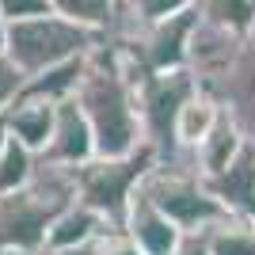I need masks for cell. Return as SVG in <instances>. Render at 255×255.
Wrapping results in <instances>:
<instances>
[{"label": "cell", "mask_w": 255, "mask_h": 255, "mask_svg": "<svg viewBox=\"0 0 255 255\" xmlns=\"http://www.w3.org/2000/svg\"><path fill=\"white\" fill-rule=\"evenodd\" d=\"M0 255H27V252H0Z\"/></svg>", "instance_id": "cell-27"}, {"label": "cell", "mask_w": 255, "mask_h": 255, "mask_svg": "<svg viewBox=\"0 0 255 255\" xmlns=\"http://www.w3.org/2000/svg\"><path fill=\"white\" fill-rule=\"evenodd\" d=\"M244 145H248V137H244V129L236 126L233 118L225 115L221 118V126L213 129L210 137L194 149V164H198V175L202 179H213V175H221L229 164H233L240 152H244Z\"/></svg>", "instance_id": "cell-13"}, {"label": "cell", "mask_w": 255, "mask_h": 255, "mask_svg": "<svg viewBox=\"0 0 255 255\" xmlns=\"http://www.w3.org/2000/svg\"><path fill=\"white\" fill-rule=\"evenodd\" d=\"M202 183L213 191V198L225 206L229 217L255 225V145H252V141H248L244 152H240L221 175L202 179Z\"/></svg>", "instance_id": "cell-9"}, {"label": "cell", "mask_w": 255, "mask_h": 255, "mask_svg": "<svg viewBox=\"0 0 255 255\" xmlns=\"http://www.w3.org/2000/svg\"><path fill=\"white\" fill-rule=\"evenodd\" d=\"M107 229H111V225H107L96 210H88L84 202H73L57 221H53L50 236H46V252H50V248H84V244H96Z\"/></svg>", "instance_id": "cell-14"}, {"label": "cell", "mask_w": 255, "mask_h": 255, "mask_svg": "<svg viewBox=\"0 0 255 255\" xmlns=\"http://www.w3.org/2000/svg\"><path fill=\"white\" fill-rule=\"evenodd\" d=\"M11 141V126H8V111L0 115V152H4V145Z\"/></svg>", "instance_id": "cell-26"}, {"label": "cell", "mask_w": 255, "mask_h": 255, "mask_svg": "<svg viewBox=\"0 0 255 255\" xmlns=\"http://www.w3.org/2000/svg\"><path fill=\"white\" fill-rule=\"evenodd\" d=\"M122 229L137 240V248H141L145 255H175V248H179L183 236H187L179 225L168 217V213L152 202L149 194L141 191V187H137V194H133L129 210H126Z\"/></svg>", "instance_id": "cell-8"}, {"label": "cell", "mask_w": 255, "mask_h": 255, "mask_svg": "<svg viewBox=\"0 0 255 255\" xmlns=\"http://www.w3.org/2000/svg\"><path fill=\"white\" fill-rule=\"evenodd\" d=\"M0 15L8 23H23V19H38V15H53L50 0H0Z\"/></svg>", "instance_id": "cell-21"}, {"label": "cell", "mask_w": 255, "mask_h": 255, "mask_svg": "<svg viewBox=\"0 0 255 255\" xmlns=\"http://www.w3.org/2000/svg\"><path fill=\"white\" fill-rule=\"evenodd\" d=\"M175 255H210V240H206V233H187V236H183V244L175 248Z\"/></svg>", "instance_id": "cell-23"}, {"label": "cell", "mask_w": 255, "mask_h": 255, "mask_svg": "<svg viewBox=\"0 0 255 255\" xmlns=\"http://www.w3.org/2000/svg\"><path fill=\"white\" fill-rule=\"evenodd\" d=\"M38 160L53 164V168H69V171H76V168H84V164L96 160V133H92V122H88L84 107L76 103V96L57 103L53 137Z\"/></svg>", "instance_id": "cell-7"}, {"label": "cell", "mask_w": 255, "mask_h": 255, "mask_svg": "<svg viewBox=\"0 0 255 255\" xmlns=\"http://www.w3.org/2000/svg\"><path fill=\"white\" fill-rule=\"evenodd\" d=\"M50 4L57 15L76 19L84 27H96V31H107V34H111V27L118 19V8H122V0H50Z\"/></svg>", "instance_id": "cell-19"}, {"label": "cell", "mask_w": 255, "mask_h": 255, "mask_svg": "<svg viewBox=\"0 0 255 255\" xmlns=\"http://www.w3.org/2000/svg\"><path fill=\"white\" fill-rule=\"evenodd\" d=\"M221 118H225L221 99L213 96V92H206V88H198L183 103L179 118H175V145H179V152H194L213 129L221 126Z\"/></svg>", "instance_id": "cell-10"}, {"label": "cell", "mask_w": 255, "mask_h": 255, "mask_svg": "<svg viewBox=\"0 0 255 255\" xmlns=\"http://www.w3.org/2000/svg\"><path fill=\"white\" fill-rule=\"evenodd\" d=\"M42 255H99V252H96V244H84V248H50Z\"/></svg>", "instance_id": "cell-24"}, {"label": "cell", "mask_w": 255, "mask_h": 255, "mask_svg": "<svg viewBox=\"0 0 255 255\" xmlns=\"http://www.w3.org/2000/svg\"><path fill=\"white\" fill-rule=\"evenodd\" d=\"M206 92L221 99L225 115L244 129V137L255 145V34H248L240 53L233 57V65L225 69L213 84H206Z\"/></svg>", "instance_id": "cell-6"}, {"label": "cell", "mask_w": 255, "mask_h": 255, "mask_svg": "<svg viewBox=\"0 0 255 255\" xmlns=\"http://www.w3.org/2000/svg\"><path fill=\"white\" fill-rule=\"evenodd\" d=\"M141 191L149 194L183 233H206V229H213L217 221L229 217L225 206L213 198V191L202 183V175L194 168H168V164H156V168L145 175Z\"/></svg>", "instance_id": "cell-5"}, {"label": "cell", "mask_w": 255, "mask_h": 255, "mask_svg": "<svg viewBox=\"0 0 255 255\" xmlns=\"http://www.w3.org/2000/svg\"><path fill=\"white\" fill-rule=\"evenodd\" d=\"M76 103L84 107L88 122H92L96 156L118 160V156H133L137 149H145V122H141V107H137V80L129 76L118 46L111 42V34L88 57L80 88H76Z\"/></svg>", "instance_id": "cell-1"}, {"label": "cell", "mask_w": 255, "mask_h": 255, "mask_svg": "<svg viewBox=\"0 0 255 255\" xmlns=\"http://www.w3.org/2000/svg\"><path fill=\"white\" fill-rule=\"evenodd\" d=\"M96 252L99 255H145L126 229H107V233L96 240Z\"/></svg>", "instance_id": "cell-22"}, {"label": "cell", "mask_w": 255, "mask_h": 255, "mask_svg": "<svg viewBox=\"0 0 255 255\" xmlns=\"http://www.w3.org/2000/svg\"><path fill=\"white\" fill-rule=\"evenodd\" d=\"M23 84H27V73L4 53V57H0V115L11 111V103L23 96Z\"/></svg>", "instance_id": "cell-20"}, {"label": "cell", "mask_w": 255, "mask_h": 255, "mask_svg": "<svg viewBox=\"0 0 255 255\" xmlns=\"http://www.w3.org/2000/svg\"><path fill=\"white\" fill-rule=\"evenodd\" d=\"M210 240V255H255V225L225 217L213 229H206Z\"/></svg>", "instance_id": "cell-18"}, {"label": "cell", "mask_w": 255, "mask_h": 255, "mask_svg": "<svg viewBox=\"0 0 255 255\" xmlns=\"http://www.w3.org/2000/svg\"><path fill=\"white\" fill-rule=\"evenodd\" d=\"M53 122H57V103H46V99H15L8 111L11 137L23 141L38 156L46 152V145L53 137Z\"/></svg>", "instance_id": "cell-11"}, {"label": "cell", "mask_w": 255, "mask_h": 255, "mask_svg": "<svg viewBox=\"0 0 255 255\" xmlns=\"http://www.w3.org/2000/svg\"><path fill=\"white\" fill-rule=\"evenodd\" d=\"M76 202V171L38 164L23 191L0 194V252L42 255L53 221Z\"/></svg>", "instance_id": "cell-2"}, {"label": "cell", "mask_w": 255, "mask_h": 255, "mask_svg": "<svg viewBox=\"0 0 255 255\" xmlns=\"http://www.w3.org/2000/svg\"><path fill=\"white\" fill-rule=\"evenodd\" d=\"M38 152H31L23 141L11 137L0 152V194H11V191H23L27 183L38 175Z\"/></svg>", "instance_id": "cell-16"}, {"label": "cell", "mask_w": 255, "mask_h": 255, "mask_svg": "<svg viewBox=\"0 0 255 255\" xmlns=\"http://www.w3.org/2000/svg\"><path fill=\"white\" fill-rule=\"evenodd\" d=\"M202 0H122L118 19L111 27V38H133L145 27H156L164 19H175L183 11H194Z\"/></svg>", "instance_id": "cell-12"}, {"label": "cell", "mask_w": 255, "mask_h": 255, "mask_svg": "<svg viewBox=\"0 0 255 255\" xmlns=\"http://www.w3.org/2000/svg\"><path fill=\"white\" fill-rule=\"evenodd\" d=\"M103 42H107V31L84 27V23L65 19V15L53 11V15L11 23L8 57L27 76H38L46 69H57V65H69V61H80L88 53H96Z\"/></svg>", "instance_id": "cell-3"}, {"label": "cell", "mask_w": 255, "mask_h": 255, "mask_svg": "<svg viewBox=\"0 0 255 255\" xmlns=\"http://www.w3.org/2000/svg\"><path fill=\"white\" fill-rule=\"evenodd\" d=\"M8 34H11V23L4 19V15H0V57L8 53Z\"/></svg>", "instance_id": "cell-25"}, {"label": "cell", "mask_w": 255, "mask_h": 255, "mask_svg": "<svg viewBox=\"0 0 255 255\" xmlns=\"http://www.w3.org/2000/svg\"><path fill=\"white\" fill-rule=\"evenodd\" d=\"M152 168H156V152L149 145L137 149L133 156H118V160L96 156L92 164L76 168V202L96 210L111 229H122L129 202Z\"/></svg>", "instance_id": "cell-4"}, {"label": "cell", "mask_w": 255, "mask_h": 255, "mask_svg": "<svg viewBox=\"0 0 255 255\" xmlns=\"http://www.w3.org/2000/svg\"><path fill=\"white\" fill-rule=\"evenodd\" d=\"M88 57H92V53H88ZM88 57L69 61V65H57V69H46V73H38V76H27L19 99H46V103H65V99H73L76 88H80V76H84Z\"/></svg>", "instance_id": "cell-15"}, {"label": "cell", "mask_w": 255, "mask_h": 255, "mask_svg": "<svg viewBox=\"0 0 255 255\" xmlns=\"http://www.w3.org/2000/svg\"><path fill=\"white\" fill-rule=\"evenodd\" d=\"M202 19L213 27H225L233 34H255V0H202Z\"/></svg>", "instance_id": "cell-17"}]
</instances>
